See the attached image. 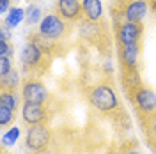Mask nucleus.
Segmentation results:
<instances>
[{
    "instance_id": "nucleus-1",
    "label": "nucleus",
    "mask_w": 156,
    "mask_h": 154,
    "mask_svg": "<svg viewBox=\"0 0 156 154\" xmlns=\"http://www.w3.org/2000/svg\"><path fill=\"white\" fill-rule=\"evenodd\" d=\"M85 99L94 112L108 117L117 128H129V119L122 106L121 96L112 82V76H107L105 80L89 85L85 89Z\"/></svg>"
},
{
    "instance_id": "nucleus-2",
    "label": "nucleus",
    "mask_w": 156,
    "mask_h": 154,
    "mask_svg": "<svg viewBox=\"0 0 156 154\" xmlns=\"http://www.w3.org/2000/svg\"><path fill=\"white\" fill-rule=\"evenodd\" d=\"M126 97L135 112L136 122L144 129L156 119V90L147 85H142L126 92Z\"/></svg>"
},
{
    "instance_id": "nucleus-3",
    "label": "nucleus",
    "mask_w": 156,
    "mask_h": 154,
    "mask_svg": "<svg viewBox=\"0 0 156 154\" xmlns=\"http://www.w3.org/2000/svg\"><path fill=\"white\" fill-rule=\"evenodd\" d=\"M51 62H53V58L46 55L36 43L27 39V43L23 44L21 53H20V64H21L23 78L44 76L51 68Z\"/></svg>"
},
{
    "instance_id": "nucleus-4",
    "label": "nucleus",
    "mask_w": 156,
    "mask_h": 154,
    "mask_svg": "<svg viewBox=\"0 0 156 154\" xmlns=\"http://www.w3.org/2000/svg\"><path fill=\"white\" fill-rule=\"evenodd\" d=\"M78 36L82 41H85L87 44L94 46V48L107 55L110 51L112 46V32L108 27L107 19H101V21H87V19H82L80 25H78Z\"/></svg>"
},
{
    "instance_id": "nucleus-5",
    "label": "nucleus",
    "mask_w": 156,
    "mask_h": 154,
    "mask_svg": "<svg viewBox=\"0 0 156 154\" xmlns=\"http://www.w3.org/2000/svg\"><path fill=\"white\" fill-rule=\"evenodd\" d=\"M112 12V25L121 21H133V23H144V19L151 12L149 0H124V2H114L110 4Z\"/></svg>"
},
{
    "instance_id": "nucleus-6",
    "label": "nucleus",
    "mask_w": 156,
    "mask_h": 154,
    "mask_svg": "<svg viewBox=\"0 0 156 154\" xmlns=\"http://www.w3.org/2000/svg\"><path fill=\"white\" fill-rule=\"evenodd\" d=\"M37 32L44 37L58 43H66L71 34H73V23H69L62 16H58L55 11H51L48 14H44L43 19L37 25Z\"/></svg>"
},
{
    "instance_id": "nucleus-7",
    "label": "nucleus",
    "mask_w": 156,
    "mask_h": 154,
    "mask_svg": "<svg viewBox=\"0 0 156 154\" xmlns=\"http://www.w3.org/2000/svg\"><path fill=\"white\" fill-rule=\"evenodd\" d=\"M21 99L23 103L29 105H55V99L48 90V87L44 85V82L41 78H23L21 83Z\"/></svg>"
},
{
    "instance_id": "nucleus-8",
    "label": "nucleus",
    "mask_w": 156,
    "mask_h": 154,
    "mask_svg": "<svg viewBox=\"0 0 156 154\" xmlns=\"http://www.w3.org/2000/svg\"><path fill=\"white\" fill-rule=\"evenodd\" d=\"M53 144V129L50 124L30 126L25 135V151L29 154H37L46 151Z\"/></svg>"
},
{
    "instance_id": "nucleus-9",
    "label": "nucleus",
    "mask_w": 156,
    "mask_h": 154,
    "mask_svg": "<svg viewBox=\"0 0 156 154\" xmlns=\"http://www.w3.org/2000/svg\"><path fill=\"white\" fill-rule=\"evenodd\" d=\"M117 60L121 73L126 71H140V53L142 43H128V44H115Z\"/></svg>"
},
{
    "instance_id": "nucleus-10",
    "label": "nucleus",
    "mask_w": 156,
    "mask_h": 154,
    "mask_svg": "<svg viewBox=\"0 0 156 154\" xmlns=\"http://www.w3.org/2000/svg\"><path fill=\"white\" fill-rule=\"evenodd\" d=\"M20 112H21V121L27 128L50 124L53 119V114H55L51 105H29V103H23Z\"/></svg>"
},
{
    "instance_id": "nucleus-11",
    "label": "nucleus",
    "mask_w": 156,
    "mask_h": 154,
    "mask_svg": "<svg viewBox=\"0 0 156 154\" xmlns=\"http://www.w3.org/2000/svg\"><path fill=\"white\" fill-rule=\"evenodd\" d=\"M114 27V41L115 44H128V43H142L146 27L144 23L133 21H121L112 25Z\"/></svg>"
},
{
    "instance_id": "nucleus-12",
    "label": "nucleus",
    "mask_w": 156,
    "mask_h": 154,
    "mask_svg": "<svg viewBox=\"0 0 156 154\" xmlns=\"http://www.w3.org/2000/svg\"><path fill=\"white\" fill-rule=\"evenodd\" d=\"M53 11L69 23H80L83 19L82 0H55Z\"/></svg>"
},
{
    "instance_id": "nucleus-13",
    "label": "nucleus",
    "mask_w": 156,
    "mask_h": 154,
    "mask_svg": "<svg viewBox=\"0 0 156 154\" xmlns=\"http://www.w3.org/2000/svg\"><path fill=\"white\" fill-rule=\"evenodd\" d=\"M29 41L32 43H36L39 48L43 50L46 55H50L51 58H57V57H62L64 53H66V43H58V41H51V39L44 37V36H41L37 30L36 32H29V36H27Z\"/></svg>"
},
{
    "instance_id": "nucleus-14",
    "label": "nucleus",
    "mask_w": 156,
    "mask_h": 154,
    "mask_svg": "<svg viewBox=\"0 0 156 154\" xmlns=\"http://www.w3.org/2000/svg\"><path fill=\"white\" fill-rule=\"evenodd\" d=\"M82 14L87 21L105 19V7L101 0H82Z\"/></svg>"
},
{
    "instance_id": "nucleus-15",
    "label": "nucleus",
    "mask_w": 156,
    "mask_h": 154,
    "mask_svg": "<svg viewBox=\"0 0 156 154\" xmlns=\"http://www.w3.org/2000/svg\"><path fill=\"white\" fill-rule=\"evenodd\" d=\"M0 105H5L12 110H21L23 99L20 90H11V89H0Z\"/></svg>"
},
{
    "instance_id": "nucleus-16",
    "label": "nucleus",
    "mask_w": 156,
    "mask_h": 154,
    "mask_svg": "<svg viewBox=\"0 0 156 154\" xmlns=\"http://www.w3.org/2000/svg\"><path fill=\"white\" fill-rule=\"evenodd\" d=\"M21 21H25V9L23 7H18V5H12L9 9V12L5 14L4 23L12 30V29H16Z\"/></svg>"
},
{
    "instance_id": "nucleus-17",
    "label": "nucleus",
    "mask_w": 156,
    "mask_h": 154,
    "mask_svg": "<svg viewBox=\"0 0 156 154\" xmlns=\"http://www.w3.org/2000/svg\"><path fill=\"white\" fill-rule=\"evenodd\" d=\"M21 83H23V78L20 75V71H16V69H12L5 76H0V89L18 90V89H21Z\"/></svg>"
},
{
    "instance_id": "nucleus-18",
    "label": "nucleus",
    "mask_w": 156,
    "mask_h": 154,
    "mask_svg": "<svg viewBox=\"0 0 156 154\" xmlns=\"http://www.w3.org/2000/svg\"><path fill=\"white\" fill-rule=\"evenodd\" d=\"M41 14L43 12H41L39 5H36V4L27 5V9H25V21H27V25H39V21L43 19Z\"/></svg>"
},
{
    "instance_id": "nucleus-19",
    "label": "nucleus",
    "mask_w": 156,
    "mask_h": 154,
    "mask_svg": "<svg viewBox=\"0 0 156 154\" xmlns=\"http://www.w3.org/2000/svg\"><path fill=\"white\" fill-rule=\"evenodd\" d=\"M16 121V110H12L5 105H0V126L2 128H9Z\"/></svg>"
},
{
    "instance_id": "nucleus-20",
    "label": "nucleus",
    "mask_w": 156,
    "mask_h": 154,
    "mask_svg": "<svg viewBox=\"0 0 156 154\" xmlns=\"http://www.w3.org/2000/svg\"><path fill=\"white\" fill-rule=\"evenodd\" d=\"M20 135H21V131H20V128H16V126H12V128H9L7 131H4V133H2V147L14 145L16 142H18Z\"/></svg>"
},
{
    "instance_id": "nucleus-21",
    "label": "nucleus",
    "mask_w": 156,
    "mask_h": 154,
    "mask_svg": "<svg viewBox=\"0 0 156 154\" xmlns=\"http://www.w3.org/2000/svg\"><path fill=\"white\" fill-rule=\"evenodd\" d=\"M12 69H14V62H12V58L7 57V55H0V76L9 75Z\"/></svg>"
},
{
    "instance_id": "nucleus-22",
    "label": "nucleus",
    "mask_w": 156,
    "mask_h": 154,
    "mask_svg": "<svg viewBox=\"0 0 156 154\" xmlns=\"http://www.w3.org/2000/svg\"><path fill=\"white\" fill-rule=\"evenodd\" d=\"M0 55H7V57L12 58L14 55V48L9 41H0Z\"/></svg>"
},
{
    "instance_id": "nucleus-23",
    "label": "nucleus",
    "mask_w": 156,
    "mask_h": 154,
    "mask_svg": "<svg viewBox=\"0 0 156 154\" xmlns=\"http://www.w3.org/2000/svg\"><path fill=\"white\" fill-rule=\"evenodd\" d=\"M11 37H12L11 29L2 21V25H0V41H11Z\"/></svg>"
},
{
    "instance_id": "nucleus-24",
    "label": "nucleus",
    "mask_w": 156,
    "mask_h": 154,
    "mask_svg": "<svg viewBox=\"0 0 156 154\" xmlns=\"http://www.w3.org/2000/svg\"><path fill=\"white\" fill-rule=\"evenodd\" d=\"M103 73H105L107 76H112V73H114V62H112V58H107V60H105V64H103Z\"/></svg>"
},
{
    "instance_id": "nucleus-25",
    "label": "nucleus",
    "mask_w": 156,
    "mask_h": 154,
    "mask_svg": "<svg viewBox=\"0 0 156 154\" xmlns=\"http://www.w3.org/2000/svg\"><path fill=\"white\" fill-rule=\"evenodd\" d=\"M12 7V0H0V14H7Z\"/></svg>"
},
{
    "instance_id": "nucleus-26",
    "label": "nucleus",
    "mask_w": 156,
    "mask_h": 154,
    "mask_svg": "<svg viewBox=\"0 0 156 154\" xmlns=\"http://www.w3.org/2000/svg\"><path fill=\"white\" fill-rule=\"evenodd\" d=\"M149 5H151V12H153V16L156 19V0H149Z\"/></svg>"
},
{
    "instance_id": "nucleus-27",
    "label": "nucleus",
    "mask_w": 156,
    "mask_h": 154,
    "mask_svg": "<svg viewBox=\"0 0 156 154\" xmlns=\"http://www.w3.org/2000/svg\"><path fill=\"white\" fill-rule=\"evenodd\" d=\"M122 154H142V152H140L136 147H131V149H126V151H124Z\"/></svg>"
},
{
    "instance_id": "nucleus-28",
    "label": "nucleus",
    "mask_w": 156,
    "mask_h": 154,
    "mask_svg": "<svg viewBox=\"0 0 156 154\" xmlns=\"http://www.w3.org/2000/svg\"><path fill=\"white\" fill-rule=\"evenodd\" d=\"M0 154H11V152H7V151H5V147H2V152Z\"/></svg>"
},
{
    "instance_id": "nucleus-29",
    "label": "nucleus",
    "mask_w": 156,
    "mask_h": 154,
    "mask_svg": "<svg viewBox=\"0 0 156 154\" xmlns=\"http://www.w3.org/2000/svg\"><path fill=\"white\" fill-rule=\"evenodd\" d=\"M114 2H124V0H114Z\"/></svg>"
}]
</instances>
